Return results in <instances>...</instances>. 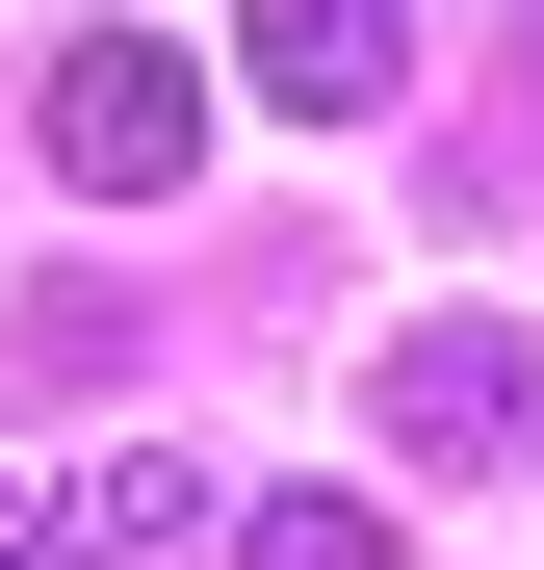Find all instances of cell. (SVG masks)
<instances>
[{"label": "cell", "mask_w": 544, "mask_h": 570, "mask_svg": "<svg viewBox=\"0 0 544 570\" xmlns=\"http://www.w3.org/2000/svg\"><path fill=\"white\" fill-rule=\"evenodd\" d=\"M181 156H208V78H181L156 27H78V52H52V181H105V208H156Z\"/></svg>", "instance_id": "cell-1"}, {"label": "cell", "mask_w": 544, "mask_h": 570, "mask_svg": "<svg viewBox=\"0 0 544 570\" xmlns=\"http://www.w3.org/2000/svg\"><path fill=\"white\" fill-rule=\"evenodd\" d=\"M234 570H415V544H389V493H259Z\"/></svg>", "instance_id": "cell-5"}, {"label": "cell", "mask_w": 544, "mask_h": 570, "mask_svg": "<svg viewBox=\"0 0 544 570\" xmlns=\"http://www.w3.org/2000/svg\"><path fill=\"white\" fill-rule=\"evenodd\" d=\"M518 415H544V363L493 312H415L389 337V466H518Z\"/></svg>", "instance_id": "cell-3"}, {"label": "cell", "mask_w": 544, "mask_h": 570, "mask_svg": "<svg viewBox=\"0 0 544 570\" xmlns=\"http://www.w3.org/2000/svg\"><path fill=\"white\" fill-rule=\"evenodd\" d=\"M52 570H208V466H181V441H105L52 493Z\"/></svg>", "instance_id": "cell-4"}, {"label": "cell", "mask_w": 544, "mask_h": 570, "mask_svg": "<svg viewBox=\"0 0 544 570\" xmlns=\"http://www.w3.org/2000/svg\"><path fill=\"white\" fill-rule=\"evenodd\" d=\"M0 570H27V493H0Z\"/></svg>", "instance_id": "cell-6"}, {"label": "cell", "mask_w": 544, "mask_h": 570, "mask_svg": "<svg viewBox=\"0 0 544 570\" xmlns=\"http://www.w3.org/2000/svg\"><path fill=\"white\" fill-rule=\"evenodd\" d=\"M234 78L286 130H389L415 105V0H234Z\"/></svg>", "instance_id": "cell-2"}]
</instances>
